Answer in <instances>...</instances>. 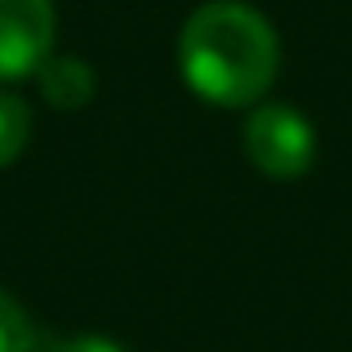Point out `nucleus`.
<instances>
[{"mask_svg":"<svg viewBox=\"0 0 352 352\" xmlns=\"http://www.w3.org/2000/svg\"><path fill=\"white\" fill-rule=\"evenodd\" d=\"M281 67L272 23L245 0H210L179 32V72L214 107H258Z\"/></svg>","mask_w":352,"mask_h":352,"instance_id":"obj_1","label":"nucleus"},{"mask_svg":"<svg viewBox=\"0 0 352 352\" xmlns=\"http://www.w3.org/2000/svg\"><path fill=\"white\" fill-rule=\"evenodd\" d=\"M245 156L276 183L303 179L317 161V134L290 103H258L245 116Z\"/></svg>","mask_w":352,"mask_h":352,"instance_id":"obj_2","label":"nucleus"},{"mask_svg":"<svg viewBox=\"0 0 352 352\" xmlns=\"http://www.w3.org/2000/svg\"><path fill=\"white\" fill-rule=\"evenodd\" d=\"M54 0H0V80H23L54 50Z\"/></svg>","mask_w":352,"mask_h":352,"instance_id":"obj_3","label":"nucleus"},{"mask_svg":"<svg viewBox=\"0 0 352 352\" xmlns=\"http://www.w3.org/2000/svg\"><path fill=\"white\" fill-rule=\"evenodd\" d=\"M41 76V98L58 112H80L94 98V67L85 58H45V67L36 72Z\"/></svg>","mask_w":352,"mask_h":352,"instance_id":"obj_4","label":"nucleus"},{"mask_svg":"<svg viewBox=\"0 0 352 352\" xmlns=\"http://www.w3.org/2000/svg\"><path fill=\"white\" fill-rule=\"evenodd\" d=\"M27 138H32V107H27L18 94L0 89V170L23 156Z\"/></svg>","mask_w":352,"mask_h":352,"instance_id":"obj_5","label":"nucleus"},{"mask_svg":"<svg viewBox=\"0 0 352 352\" xmlns=\"http://www.w3.org/2000/svg\"><path fill=\"white\" fill-rule=\"evenodd\" d=\"M0 352H41V339H36L27 308L5 290H0Z\"/></svg>","mask_w":352,"mask_h":352,"instance_id":"obj_6","label":"nucleus"},{"mask_svg":"<svg viewBox=\"0 0 352 352\" xmlns=\"http://www.w3.org/2000/svg\"><path fill=\"white\" fill-rule=\"evenodd\" d=\"M41 352H125V348L103 335H63V339H45Z\"/></svg>","mask_w":352,"mask_h":352,"instance_id":"obj_7","label":"nucleus"}]
</instances>
